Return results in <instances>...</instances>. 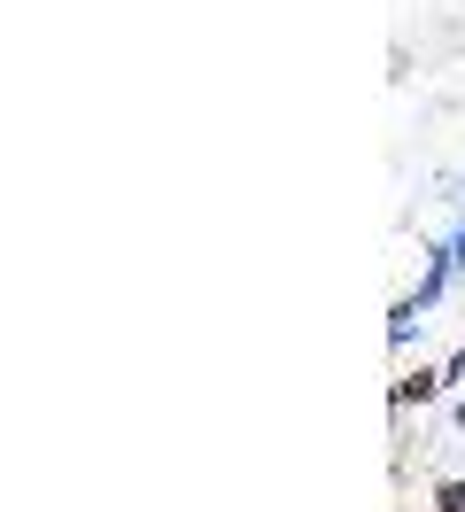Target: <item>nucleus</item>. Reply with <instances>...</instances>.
Returning <instances> with one entry per match:
<instances>
[{
  "label": "nucleus",
  "instance_id": "obj_1",
  "mask_svg": "<svg viewBox=\"0 0 465 512\" xmlns=\"http://www.w3.org/2000/svg\"><path fill=\"white\" fill-rule=\"evenodd\" d=\"M427 396H434V373H411V381L396 388V404H427Z\"/></svg>",
  "mask_w": 465,
  "mask_h": 512
},
{
  "label": "nucleus",
  "instance_id": "obj_2",
  "mask_svg": "<svg viewBox=\"0 0 465 512\" xmlns=\"http://www.w3.org/2000/svg\"><path fill=\"white\" fill-rule=\"evenodd\" d=\"M434 512H465V481H442V489H434Z\"/></svg>",
  "mask_w": 465,
  "mask_h": 512
}]
</instances>
